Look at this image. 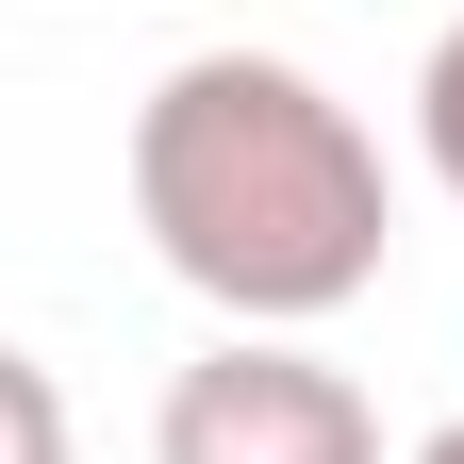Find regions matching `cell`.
<instances>
[{"mask_svg": "<svg viewBox=\"0 0 464 464\" xmlns=\"http://www.w3.org/2000/svg\"><path fill=\"white\" fill-rule=\"evenodd\" d=\"M133 232L232 332H315L382 282L398 183H382V133L299 50H183L133 100Z\"/></svg>", "mask_w": 464, "mask_h": 464, "instance_id": "6da1fadb", "label": "cell"}, {"mask_svg": "<svg viewBox=\"0 0 464 464\" xmlns=\"http://www.w3.org/2000/svg\"><path fill=\"white\" fill-rule=\"evenodd\" d=\"M150 464H382V398L299 332H216L166 382Z\"/></svg>", "mask_w": 464, "mask_h": 464, "instance_id": "7a4b0ae2", "label": "cell"}, {"mask_svg": "<svg viewBox=\"0 0 464 464\" xmlns=\"http://www.w3.org/2000/svg\"><path fill=\"white\" fill-rule=\"evenodd\" d=\"M0 464H83V431H67V382H50L34 348H0Z\"/></svg>", "mask_w": 464, "mask_h": 464, "instance_id": "3957f363", "label": "cell"}, {"mask_svg": "<svg viewBox=\"0 0 464 464\" xmlns=\"http://www.w3.org/2000/svg\"><path fill=\"white\" fill-rule=\"evenodd\" d=\"M415 166H431V183L464 199V17L431 34V67H415Z\"/></svg>", "mask_w": 464, "mask_h": 464, "instance_id": "277c9868", "label": "cell"}, {"mask_svg": "<svg viewBox=\"0 0 464 464\" xmlns=\"http://www.w3.org/2000/svg\"><path fill=\"white\" fill-rule=\"evenodd\" d=\"M415 464H464V415H448V431H415Z\"/></svg>", "mask_w": 464, "mask_h": 464, "instance_id": "5b68a950", "label": "cell"}]
</instances>
